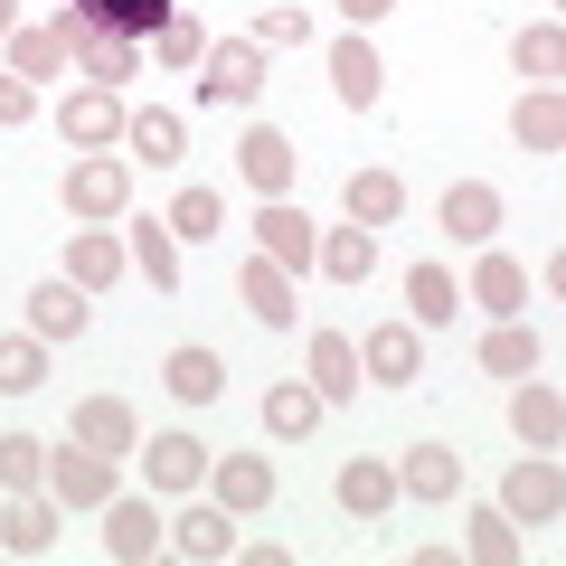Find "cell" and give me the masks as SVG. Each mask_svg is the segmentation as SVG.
Listing matches in <instances>:
<instances>
[{"label":"cell","instance_id":"1","mask_svg":"<svg viewBox=\"0 0 566 566\" xmlns=\"http://www.w3.org/2000/svg\"><path fill=\"white\" fill-rule=\"evenodd\" d=\"M123 208H133V161H123V151H76V161H66V218L114 227Z\"/></svg>","mask_w":566,"mask_h":566},{"label":"cell","instance_id":"2","mask_svg":"<svg viewBox=\"0 0 566 566\" xmlns=\"http://www.w3.org/2000/svg\"><path fill=\"white\" fill-rule=\"evenodd\" d=\"M114 491H123V463H114V453L76 444V434L48 453V501H57V510H104Z\"/></svg>","mask_w":566,"mask_h":566},{"label":"cell","instance_id":"3","mask_svg":"<svg viewBox=\"0 0 566 566\" xmlns=\"http://www.w3.org/2000/svg\"><path fill=\"white\" fill-rule=\"evenodd\" d=\"M501 510L520 528H547L566 510V472H557V453H520V463H510V482H501Z\"/></svg>","mask_w":566,"mask_h":566},{"label":"cell","instance_id":"4","mask_svg":"<svg viewBox=\"0 0 566 566\" xmlns=\"http://www.w3.org/2000/svg\"><path fill=\"white\" fill-rule=\"evenodd\" d=\"M264 95V48L255 39H218L199 57V104H255Z\"/></svg>","mask_w":566,"mask_h":566},{"label":"cell","instance_id":"5","mask_svg":"<svg viewBox=\"0 0 566 566\" xmlns=\"http://www.w3.org/2000/svg\"><path fill=\"white\" fill-rule=\"evenodd\" d=\"M104 547H114L123 566H151L170 547V520L151 510V491H142V501H133V491H114V501H104Z\"/></svg>","mask_w":566,"mask_h":566},{"label":"cell","instance_id":"6","mask_svg":"<svg viewBox=\"0 0 566 566\" xmlns=\"http://www.w3.org/2000/svg\"><path fill=\"white\" fill-rule=\"evenodd\" d=\"M57 142L66 151H114L123 142V95L114 85H76V95L57 104Z\"/></svg>","mask_w":566,"mask_h":566},{"label":"cell","instance_id":"7","mask_svg":"<svg viewBox=\"0 0 566 566\" xmlns=\"http://www.w3.org/2000/svg\"><path fill=\"white\" fill-rule=\"evenodd\" d=\"M237 180L255 189V199H293V180H303V151H293L274 123H255V133L237 142Z\"/></svg>","mask_w":566,"mask_h":566},{"label":"cell","instance_id":"8","mask_svg":"<svg viewBox=\"0 0 566 566\" xmlns=\"http://www.w3.org/2000/svg\"><path fill=\"white\" fill-rule=\"evenodd\" d=\"M472 255H482V264H472L463 303H472V312H491V322H520V312H528V264H520V255H501V245H472Z\"/></svg>","mask_w":566,"mask_h":566},{"label":"cell","instance_id":"9","mask_svg":"<svg viewBox=\"0 0 566 566\" xmlns=\"http://www.w3.org/2000/svg\"><path fill=\"white\" fill-rule=\"evenodd\" d=\"M133 453H142L151 501H180V491L208 482V444H199V434H151V444H133Z\"/></svg>","mask_w":566,"mask_h":566},{"label":"cell","instance_id":"10","mask_svg":"<svg viewBox=\"0 0 566 566\" xmlns=\"http://www.w3.org/2000/svg\"><path fill=\"white\" fill-rule=\"evenodd\" d=\"M303 368H312V397H322V406H349V397H359V340H349V331H312V340H303Z\"/></svg>","mask_w":566,"mask_h":566},{"label":"cell","instance_id":"11","mask_svg":"<svg viewBox=\"0 0 566 566\" xmlns=\"http://www.w3.org/2000/svg\"><path fill=\"white\" fill-rule=\"evenodd\" d=\"M359 378L416 387V378H424V331H416V322H378V331L359 340Z\"/></svg>","mask_w":566,"mask_h":566},{"label":"cell","instance_id":"12","mask_svg":"<svg viewBox=\"0 0 566 566\" xmlns=\"http://www.w3.org/2000/svg\"><path fill=\"white\" fill-rule=\"evenodd\" d=\"M331 95H340L349 114H378V95H387V66H378V48H368V29L331 39Z\"/></svg>","mask_w":566,"mask_h":566},{"label":"cell","instance_id":"13","mask_svg":"<svg viewBox=\"0 0 566 566\" xmlns=\"http://www.w3.org/2000/svg\"><path fill=\"white\" fill-rule=\"evenodd\" d=\"M510 434H520L528 453H557V444H566V397L538 378V368H528V378L510 387Z\"/></svg>","mask_w":566,"mask_h":566},{"label":"cell","instance_id":"14","mask_svg":"<svg viewBox=\"0 0 566 566\" xmlns=\"http://www.w3.org/2000/svg\"><path fill=\"white\" fill-rule=\"evenodd\" d=\"M245 227H255V255H274L283 274H312V245H322V237H312V218L293 199H264Z\"/></svg>","mask_w":566,"mask_h":566},{"label":"cell","instance_id":"15","mask_svg":"<svg viewBox=\"0 0 566 566\" xmlns=\"http://www.w3.org/2000/svg\"><path fill=\"white\" fill-rule=\"evenodd\" d=\"M208 501H218V510H237V520H245V510H264V501H274V463H264V453H208Z\"/></svg>","mask_w":566,"mask_h":566},{"label":"cell","instance_id":"16","mask_svg":"<svg viewBox=\"0 0 566 566\" xmlns=\"http://www.w3.org/2000/svg\"><path fill=\"white\" fill-rule=\"evenodd\" d=\"M237 293H245V312H255L264 331H293V322H303V293H293V274H283L274 255H245L237 264Z\"/></svg>","mask_w":566,"mask_h":566},{"label":"cell","instance_id":"17","mask_svg":"<svg viewBox=\"0 0 566 566\" xmlns=\"http://www.w3.org/2000/svg\"><path fill=\"white\" fill-rule=\"evenodd\" d=\"M170 547H180L189 566H227V557H237V510H218V501L170 510Z\"/></svg>","mask_w":566,"mask_h":566},{"label":"cell","instance_id":"18","mask_svg":"<svg viewBox=\"0 0 566 566\" xmlns=\"http://www.w3.org/2000/svg\"><path fill=\"white\" fill-rule=\"evenodd\" d=\"M57 547V501L48 491H10L0 501V557H48Z\"/></svg>","mask_w":566,"mask_h":566},{"label":"cell","instance_id":"19","mask_svg":"<svg viewBox=\"0 0 566 566\" xmlns=\"http://www.w3.org/2000/svg\"><path fill=\"white\" fill-rule=\"evenodd\" d=\"M123 161H151V170H180V151H189V123L170 114V104H142V114H123Z\"/></svg>","mask_w":566,"mask_h":566},{"label":"cell","instance_id":"20","mask_svg":"<svg viewBox=\"0 0 566 566\" xmlns=\"http://www.w3.org/2000/svg\"><path fill=\"white\" fill-rule=\"evenodd\" d=\"M85 322H95V293H76V283H39V293H29V331H39L48 349L57 340H85Z\"/></svg>","mask_w":566,"mask_h":566},{"label":"cell","instance_id":"21","mask_svg":"<svg viewBox=\"0 0 566 566\" xmlns=\"http://www.w3.org/2000/svg\"><path fill=\"white\" fill-rule=\"evenodd\" d=\"M453 491H463V453H453V444H416L397 463V501H434V510H444Z\"/></svg>","mask_w":566,"mask_h":566},{"label":"cell","instance_id":"22","mask_svg":"<svg viewBox=\"0 0 566 566\" xmlns=\"http://www.w3.org/2000/svg\"><path fill=\"white\" fill-rule=\"evenodd\" d=\"M510 133H520V151L557 161V151H566V95H557V85H528V95L510 104Z\"/></svg>","mask_w":566,"mask_h":566},{"label":"cell","instance_id":"23","mask_svg":"<svg viewBox=\"0 0 566 566\" xmlns=\"http://www.w3.org/2000/svg\"><path fill=\"white\" fill-rule=\"evenodd\" d=\"M66 434H76V444H95V453H114V463L142 444V424H133V406H123V397H76Z\"/></svg>","mask_w":566,"mask_h":566},{"label":"cell","instance_id":"24","mask_svg":"<svg viewBox=\"0 0 566 566\" xmlns=\"http://www.w3.org/2000/svg\"><path fill=\"white\" fill-rule=\"evenodd\" d=\"M123 255H133V274L151 283V293H180V237H170V218H133Z\"/></svg>","mask_w":566,"mask_h":566},{"label":"cell","instance_id":"25","mask_svg":"<svg viewBox=\"0 0 566 566\" xmlns=\"http://www.w3.org/2000/svg\"><path fill=\"white\" fill-rule=\"evenodd\" d=\"M123 264H133V255H123L114 227H76V237H66V283H76V293H104Z\"/></svg>","mask_w":566,"mask_h":566},{"label":"cell","instance_id":"26","mask_svg":"<svg viewBox=\"0 0 566 566\" xmlns=\"http://www.w3.org/2000/svg\"><path fill=\"white\" fill-rule=\"evenodd\" d=\"M453 312H463V283H453L444 264H406V322L416 331H453Z\"/></svg>","mask_w":566,"mask_h":566},{"label":"cell","instance_id":"27","mask_svg":"<svg viewBox=\"0 0 566 566\" xmlns=\"http://www.w3.org/2000/svg\"><path fill=\"white\" fill-rule=\"evenodd\" d=\"M444 227H453V245H491L501 237V189L491 180H453L444 189Z\"/></svg>","mask_w":566,"mask_h":566},{"label":"cell","instance_id":"28","mask_svg":"<svg viewBox=\"0 0 566 566\" xmlns=\"http://www.w3.org/2000/svg\"><path fill=\"white\" fill-rule=\"evenodd\" d=\"M161 387H170L180 406H218V397H227V359L189 340V349H170V359H161Z\"/></svg>","mask_w":566,"mask_h":566},{"label":"cell","instance_id":"29","mask_svg":"<svg viewBox=\"0 0 566 566\" xmlns=\"http://www.w3.org/2000/svg\"><path fill=\"white\" fill-rule=\"evenodd\" d=\"M76 76L85 85H133L142 76V39H123V29H85V48H76Z\"/></svg>","mask_w":566,"mask_h":566},{"label":"cell","instance_id":"30","mask_svg":"<svg viewBox=\"0 0 566 566\" xmlns=\"http://www.w3.org/2000/svg\"><path fill=\"white\" fill-rule=\"evenodd\" d=\"M312 264H322L331 283H368V274H378V227H359V218L331 227V237L312 245Z\"/></svg>","mask_w":566,"mask_h":566},{"label":"cell","instance_id":"31","mask_svg":"<svg viewBox=\"0 0 566 566\" xmlns=\"http://www.w3.org/2000/svg\"><path fill=\"white\" fill-rule=\"evenodd\" d=\"M340 199H349V218H359V227H378V237L406 218V180H397V170H349V189H340Z\"/></svg>","mask_w":566,"mask_h":566},{"label":"cell","instance_id":"32","mask_svg":"<svg viewBox=\"0 0 566 566\" xmlns=\"http://www.w3.org/2000/svg\"><path fill=\"white\" fill-rule=\"evenodd\" d=\"M340 510H349V520H387V510H397V472H387L378 453L340 463Z\"/></svg>","mask_w":566,"mask_h":566},{"label":"cell","instance_id":"33","mask_svg":"<svg viewBox=\"0 0 566 566\" xmlns=\"http://www.w3.org/2000/svg\"><path fill=\"white\" fill-rule=\"evenodd\" d=\"M312 424H322V397H312L303 378L264 387V434H274V444H312Z\"/></svg>","mask_w":566,"mask_h":566},{"label":"cell","instance_id":"34","mask_svg":"<svg viewBox=\"0 0 566 566\" xmlns=\"http://www.w3.org/2000/svg\"><path fill=\"white\" fill-rule=\"evenodd\" d=\"M510 66H520L528 85H557V76H566V29H557V20H528L520 39H510Z\"/></svg>","mask_w":566,"mask_h":566},{"label":"cell","instance_id":"35","mask_svg":"<svg viewBox=\"0 0 566 566\" xmlns=\"http://www.w3.org/2000/svg\"><path fill=\"white\" fill-rule=\"evenodd\" d=\"M48 387V340L39 331H0V397H29Z\"/></svg>","mask_w":566,"mask_h":566},{"label":"cell","instance_id":"36","mask_svg":"<svg viewBox=\"0 0 566 566\" xmlns=\"http://www.w3.org/2000/svg\"><path fill=\"white\" fill-rule=\"evenodd\" d=\"M538 359H547V349H538V331H528V322H491V340H482V368H491V378H528Z\"/></svg>","mask_w":566,"mask_h":566},{"label":"cell","instance_id":"37","mask_svg":"<svg viewBox=\"0 0 566 566\" xmlns=\"http://www.w3.org/2000/svg\"><path fill=\"white\" fill-rule=\"evenodd\" d=\"M463 547H472L482 566H520V520H510L501 501H491V510H472V520H463Z\"/></svg>","mask_w":566,"mask_h":566},{"label":"cell","instance_id":"38","mask_svg":"<svg viewBox=\"0 0 566 566\" xmlns=\"http://www.w3.org/2000/svg\"><path fill=\"white\" fill-rule=\"evenodd\" d=\"M10 491H48V444L39 434H0V501Z\"/></svg>","mask_w":566,"mask_h":566},{"label":"cell","instance_id":"39","mask_svg":"<svg viewBox=\"0 0 566 566\" xmlns=\"http://www.w3.org/2000/svg\"><path fill=\"white\" fill-rule=\"evenodd\" d=\"M0 66L39 85V76H57V66H66V48L48 39V29H10V39H0Z\"/></svg>","mask_w":566,"mask_h":566},{"label":"cell","instance_id":"40","mask_svg":"<svg viewBox=\"0 0 566 566\" xmlns=\"http://www.w3.org/2000/svg\"><path fill=\"white\" fill-rule=\"evenodd\" d=\"M151 57H161V66H199V57H208V29H199V10H189V0L151 29Z\"/></svg>","mask_w":566,"mask_h":566},{"label":"cell","instance_id":"41","mask_svg":"<svg viewBox=\"0 0 566 566\" xmlns=\"http://www.w3.org/2000/svg\"><path fill=\"white\" fill-rule=\"evenodd\" d=\"M170 237H227V199L218 189H180V199H170Z\"/></svg>","mask_w":566,"mask_h":566},{"label":"cell","instance_id":"42","mask_svg":"<svg viewBox=\"0 0 566 566\" xmlns=\"http://www.w3.org/2000/svg\"><path fill=\"white\" fill-rule=\"evenodd\" d=\"M255 48H312V10H264V20H255Z\"/></svg>","mask_w":566,"mask_h":566},{"label":"cell","instance_id":"43","mask_svg":"<svg viewBox=\"0 0 566 566\" xmlns=\"http://www.w3.org/2000/svg\"><path fill=\"white\" fill-rule=\"evenodd\" d=\"M29 114H39V85H29V76H0V133L29 123Z\"/></svg>","mask_w":566,"mask_h":566},{"label":"cell","instance_id":"44","mask_svg":"<svg viewBox=\"0 0 566 566\" xmlns=\"http://www.w3.org/2000/svg\"><path fill=\"white\" fill-rule=\"evenodd\" d=\"M340 10H349V29H368V20H387L397 0H340Z\"/></svg>","mask_w":566,"mask_h":566},{"label":"cell","instance_id":"45","mask_svg":"<svg viewBox=\"0 0 566 566\" xmlns=\"http://www.w3.org/2000/svg\"><path fill=\"white\" fill-rule=\"evenodd\" d=\"M10 29H20V0H0V39H10Z\"/></svg>","mask_w":566,"mask_h":566}]
</instances>
